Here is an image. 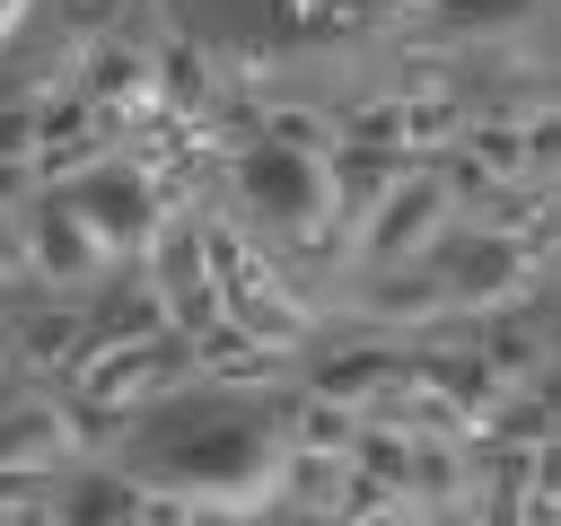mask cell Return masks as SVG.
<instances>
[{
    "label": "cell",
    "mask_w": 561,
    "mask_h": 526,
    "mask_svg": "<svg viewBox=\"0 0 561 526\" xmlns=\"http://www.w3.org/2000/svg\"><path fill=\"white\" fill-rule=\"evenodd\" d=\"M131 526H193V500H175V491L140 482V491H131Z\"/></svg>",
    "instance_id": "obj_19"
},
{
    "label": "cell",
    "mask_w": 561,
    "mask_h": 526,
    "mask_svg": "<svg viewBox=\"0 0 561 526\" xmlns=\"http://www.w3.org/2000/svg\"><path fill=\"white\" fill-rule=\"evenodd\" d=\"M18 254H26V281H44V289H61V298H88V289H105V272H114V254L88 237V219H79L61 193H35V202L18 210Z\"/></svg>",
    "instance_id": "obj_6"
},
{
    "label": "cell",
    "mask_w": 561,
    "mask_h": 526,
    "mask_svg": "<svg viewBox=\"0 0 561 526\" xmlns=\"http://www.w3.org/2000/svg\"><path fill=\"white\" fill-rule=\"evenodd\" d=\"M272 517H280V526H342V517H289V508H272Z\"/></svg>",
    "instance_id": "obj_26"
},
{
    "label": "cell",
    "mask_w": 561,
    "mask_h": 526,
    "mask_svg": "<svg viewBox=\"0 0 561 526\" xmlns=\"http://www.w3.org/2000/svg\"><path fill=\"white\" fill-rule=\"evenodd\" d=\"M473 359H482L500 386H535V377H552L543 316H535V307H500V316H482V333H473Z\"/></svg>",
    "instance_id": "obj_14"
},
{
    "label": "cell",
    "mask_w": 561,
    "mask_h": 526,
    "mask_svg": "<svg viewBox=\"0 0 561 526\" xmlns=\"http://www.w3.org/2000/svg\"><path fill=\"white\" fill-rule=\"evenodd\" d=\"M26 18H35V0H0V53L18 44V26H26Z\"/></svg>",
    "instance_id": "obj_25"
},
{
    "label": "cell",
    "mask_w": 561,
    "mask_h": 526,
    "mask_svg": "<svg viewBox=\"0 0 561 526\" xmlns=\"http://www.w3.org/2000/svg\"><path fill=\"white\" fill-rule=\"evenodd\" d=\"M403 175H421L403 149H359V140H333V158H324V210H333V228L342 237H359V219L403 184Z\"/></svg>",
    "instance_id": "obj_12"
},
{
    "label": "cell",
    "mask_w": 561,
    "mask_h": 526,
    "mask_svg": "<svg viewBox=\"0 0 561 526\" xmlns=\"http://www.w3.org/2000/svg\"><path fill=\"white\" fill-rule=\"evenodd\" d=\"M263 140L324 167V158H333V114H324V105H298V96H263Z\"/></svg>",
    "instance_id": "obj_18"
},
{
    "label": "cell",
    "mask_w": 561,
    "mask_h": 526,
    "mask_svg": "<svg viewBox=\"0 0 561 526\" xmlns=\"http://www.w3.org/2000/svg\"><path fill=\"white\" fill-rule=\"evenodd\" d=\"M0 526H9V517H0Z\"/></svg>",
    "instance_id": "obj_29"
},
{
    "label": "cell",
    "mask_w": 561,
    "mask_h": 526,
    "mask_svg": "<svg viewBox=\"0 0 561 526\" xmlns=\"http://www.w3.org/2000/svg\"><path fill=\"white\" fill-rule=\"evenodd\" d=\"M351 316H359V333H430V324H447V281H438V263L421 254V263H386V272H368L359 281V298H351Z\"/></svg>",
    "instance_id": "obj_11"
},
{
    "label": "cell",
    "mask_w": 561,
    "mask_h": 526,
    "mask_svg": "<svg viewBox=\"0 0 561 526\" xmlns=\"http://www.w3.org/2000/svg\"><path fill=\"white\" fill-rule=\"evenodd\" d=\"M0 228H9V219H0Z\"/></svg>",
    "instance_id": "obj_28"
},
{
    "label": "cell",
    "mask_w": 561,
    "mask_h": 526,
    "mask_svg": "<svg viewBox=\"0 0 561 526\" xmlns=\"http://www.w3.org/2000/svg\"><path fill=\"white\" fill-rule=\"evenodd\" d=\"M9 377H18V368H9V342H0V386H9Z\"/></svg>",
    "instance_id": "obj_27"
},
{
    "label": "cell",
    "mask_w": 561,
    "mask_h": 526,
    "mask_svg": "<svg viewBox=\"0 0 561 526\" xmlns=\"http://www.w3.org/2000/svg\"><path fill=\"white\" fill-rule=\"evenodd\" d=\"M351 526H430L412 500H386V508H368V517H351Z\"/></svg>",
    "instance_id": "obj_23"
},
{
    "label": "cell",
    "mask_w": 561,
    "mask_h": 526,
    "mask_svg": "<svg viewBox=\"0 0 561 526\" xmlns=\"http://www.w3.org/2000/svg\"><path fill=\"white\" fill-rule=\"evenodd\" d=\"M0 158H18V167L35 158V105H18V96L0 105Z\"/></svg>",
    "instance_id": "obj_20"
},
{
    "label": "cell",
    "mask_w": 561,
    "mask_h": 526,
    "mask_svg": "<svg viewBox=\"0 0 561 526\" xmlns=\"http://www.w3.org/2000/svg\"><path fill=\"white\" fill-rule=\"evenodd\" d=\"M184 368H193V386H280L289 351H272V342H254V333H237V324L219 316L210 333L184 342Z\"/></svg>",
    "instance_id": "obj_13"
},
{
    "label": "cell",
    "mask_w": 561,
    "mask_h": 526,
    "mask_svg": "<svg viewBox=\"0 0 561 526\" xmlns=\"http://www.w3.org/2000/svg\"><path fill=\"white\" fill-rule=\"evenodd\" d=\"M70 9V35H114L123 26V0H61Z\"/></svg>",
    "instance_id": "obj_21"
},
{
    "label": "cell",
    "mask_w": 561,
    "mask_h": 526,
    "mask_svg": "<svg viewBox=\"0 0 561 526\" xmlns=\"http://www.w3.org/2000/svg\"><path fill=\"white\" fill-rule=\"evenodd\" d=\"M123 438L96 421V412H79V395L61 386V377H18V386H0V465L9 473H70V465H88V456H114Z\"/></svg>",
    "instance_id": "obj_4"
},
{
    "label": "cell",
    "mask_w": 561,
    "mask_h": 526,
    "mask_svg": "<svg viewBox=\"0 0 561 526\" xmlns=\"http://www.w3.org/2000/svg\"><path fill=\"white\" fill-rule=\"evenodd\" d=\"M140 473L131 482H158L193 508H228V517H263L280 508V482H289V447L245 421V412H184V403H158L140 430Z\"/></svg>",
    "instance_id": "obj_1"
},
{
    "label": "cell",
    "mask_w": 561,
    "mask_h": 526,
    "mask_svg": "<svg viewBox=\"0 0 561 526\" xmlns=\"http://www.w3.org/2000/svg\"><path fill=\"white\" fill-rule=\"evenodd\" d=\"M61 202L88 219V237H96L114 263H123V254L140 263V245H149V237H158V219H167V210H158V193H149V175H131L123 158H105L96 175L61 184Z\"/></svg>",
    "instance_id": "obj_10"
},
{
    "label": "cell",
    "mask_w": 561,
    "mask_h": 526,
    "mask_svg": "<svg viewBox=\"0 0 561 526\" xmlns=\"http://www.w3.org/2000/svg\"><path fill=\"white\" fill-rule=\"evenodd\" d=\"M272 438H280L289 456H324V465H342V456H351V438H359V421H351L342 403L289 395V403H280V421H272Z\"/></svg>",
    "instance_id": "obj_17"
},
{
    "label": "cell",
    "mask_w": 561,
    "mask_h": 526,
    "mask_svg": "<svg viewBox=\"0 0 561 526\" xmlns=\"http://www.w3.org/2000/svg\"><path fill=\"white\" fill-rule=\"evenodd\" d=\"M26 281V254H18V228H0V289Z\"/></svg>",
    "instance_id": "obj_24"
},
{
    "label": "cell",
    "mask_w": 561,
    "mask_h": 526,
    "mask_svg": "<svg viewBox=\"0 0 561 526\" xmlns=\"http://www.w3.org/2000/svg\"><path fill=\"white\" fill-rule=\"evenodd\" d=\"M219 210H228L254 245H289V237H307V228L333 219V210H324V167H316V158H289V149H272V140H254V149H237V158L219 167Z\"/></svg>",
    "instance_id": "obj_3"
},
{
    "label": "cell",
    "mask_w": 561,
    "mask_h": 526,
    "mask_svg": "<svg viewBox=\"0 0 561 526\" xmlns=\"http://www.w3.org/2000/svg\"><path fill=\"white\" fill-rule=\"evenodd\" d=\"M552 0H394V44H430V53H473L500 35H535Z\"/></svg>",
    "instance_id": "obj_7"
},
{
    "label": "cell",
    "mask_w": 561,
    "mask_h": 526,
    "mask_svg": "<svg viewBox=\"0 0 561 526\" xmlns=\"http://www.w3.org/2000/svg\"><path fill=\"white\" fill-rule=\"evenodd\" d=\"M26 202H35V175H26L18 158H0V219H18Z\"/></svg>",
    "instance_id": "obj_22"
},
{
    "label": "cell",
    "mask_w": 561,
    "mask_h": 526,
    "mask_svg": "<svg viewBox=\"0 0 561 526\" xmlns=\"http://www.w3.org/2000/svg\"><path fill=\"white\" fill-rule=\"evenodd\" d=\"M438 281H447V316H500V307H535L552 281V228L526 237H482V228H447L430 245Z\"/></svg>",
    "instance_id": "obj_2"
},
{
    "label": "cell",
    "mask_w": 561,
    "mask_h": 526,
    "mask_svg": "<svg viewBox=\"0 0 561 526\" xmlns=\"http://www.w3.org/2000/svg\"><path fill=\"white\" fill-rule=\"evenodd\" d=\"M447 228H456V210H447V193H438V184H430V167H421V175H403V184L359 219L351 263H368V272H386V263H421Z\"/></svg>",
    "instance_id": "obj_9"
},
{
    "label": "cell",
    "mask_w": 561,
    "mask_h": 526,
    "mask_svg": "<svg viewBox=\"0 0 561 526\" xmlns=\"http://www.w3.org/2000/svg\"><path fill=\"white\" fill-rule=\"evenodd\" d=\"M131 473H105V465H70L53 473V526H131Z\"/></svg>",
    "instance_id": "obj_15"
},
{
    "label": "cell",
    "mask_w": 561,
    "mask_h": 526,
    "mask_svg": "<svg viewBox=\"0 0 561 526\" xmlns=\"http://www.w3.org/2000/svg\"><path fill=\"white\" fill-rule=\"evenodd\" d=\"M79 307H35L26 324H18V342H9V368H26V377H70L79 368Z\"/></svg>",
    "instance_id": "obj_16"
},
{
    "label": "cell",
    "mask_w": 561,
    "mask_h": 526,
    "mask_svg": "<svg viewBox=\"0 0 561 526\" xmlns=\"http://www.w3.org/2000/svg\"><path fill=\"white\" fill-rule=\"evenodd\" d=\"M403 386H421V377H412V351L386 342V333H351V342H333V351L307 368V395H316V403H342L351 421L386 412Z\"/></svg>",
    "instance_id": "obj_8"
},
{
    "label": "cell",
    "mask_w": 561,
    "mask_h": 526,
    "mask_svg": "<svg viewBox=\"0 0 561 526\" xmlns=\"http://www.w3.org/2000/svg\"><path fill=\"white\" fill-rule=\"evenodd\" d=\"M61 386L79 395V412H96V421L131 447V430H140L158 403H184L193 368H184V342H175V333H158V342H114V351H88Z\"/></svg>",
    "instance_id": "obj_5"
}]
</instances>
